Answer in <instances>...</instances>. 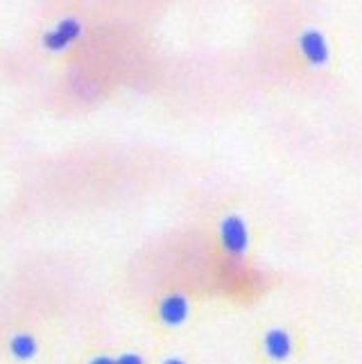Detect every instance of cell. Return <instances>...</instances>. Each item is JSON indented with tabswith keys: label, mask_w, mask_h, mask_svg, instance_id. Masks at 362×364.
I'll list each match as a JSON object with an SVG mask.
<instances>
[{
	"label": "cell",
	"mask_w": 362,
	"mask_h": 364,
	"mask_svg": "<svg viewBox=\"0 0 362 364\" xmlns=\"http://www.w3.org/2000/svg\"><path fill=\"white\" fill-rule=\"evenodd\" d=\"M7 355L18 362V364H30L39 358V350H41V342H39V335L32 333V331H16L7 337Z\"/></svg>",
	"instance_id": "cell-1"
},
{
	"label": "cell",
	"mask_w": 362,
	"mask_h": 364,
	"mask_svg": "<svg viewBox=\"0 0 362 364\" xmlns=\"http://www.w3.org/2000/svg\"><path fill=\"white\" fill-rule=\"evenodd\" d=\"M222 242L231 254H243L247 249V242H249L247 227L238 215H231L222 222Z\"/></svg>",
	"instance_id": "cell-2"
},
{
	"label": "cell",
	"mask_w": 362,
	"mask_h": 364,
	"mask_svg": "<svg viewBox=\"0 0 362 364\" xmlns=\"http://www.w3.org/2000/svg\"><path fill=\"white\" fill-rule=\"evenodd\" d=\"M80 34H82V25H80V21L66 18V21H61L53 32H48V34L43 36V43H46V48H50V50H64L68 43H73L75 39H78Z\"/></svg>",
	"instance_id": "cell-3"
},
{
	"label": "cell",
	"mask_w": 362,
	"mask_h": 364,
	"mask_svg": "<svg viewBox=\"0 0 362 364\" xmlns=\"http://www.w3.org/2000/svg\"><path fill=\"white\" fill-rule=\"evenodd\" d=\"M159 317L168 326H179L188 317V301H186L181 294H170L161 301L159 306Z\"/></svg>",
	"instance_id": "cell-4"
},
{
	"label": "cell",
	"mask_w": 362,
	"mask_h": 364,
	"mask_svg": "<svg viewBox=\"0 0 362 364\" xmlns=\"http://www.w3.org/2000/svg\"><path fill=\"white\" fill-rule=\"evenodd\" d=\"M302 53L313 64H326L329 59V46L326 39L317 30H308L302 34Z\"/></svg>",
	"instance_id": "cell-5"
},
{
	"label": "cell",
	"mask_w": 362,
	"mask_h": 364,
	"mask_svg": "<svg viewBox=\"0 0 362 364\" xmlns=\"http://www.w3.org/2000/svg\"><path fill=\"white\" fill-rule=\"evenodd\" d=\"M265 350L274 360H285L292 353V340L285 331H270L265 335Z\"/></svg>",
	"instance_id": "cell-6"
},
{
	"label": "cell",
	"mask_w": 362,
	"mask_h": 364,
	"mask_svg": "<svg viewBox=\"0 0 362 364\" xmlns=\"http://www.w3.org/2000/svg\"><path fill=\"white\" fill-rule=\"evenodd\" d=\"M116 364H145L139 353H122L116 358Z\"/></svg>",
	"instance_id": "cell-7"
},
{
	"label": "cell",
	"mask_w": 362,
	"mask_h": 364,
	"mask_svg": "<svg viewBox=\"0 0 362 364\" xmlns=\"http://www.w3.org/2000/svg\"><path fill=\"white\" fill-rule=\"evenodd\" d=\"M89 364H116V358H111V355H95V358H91Z\"/></svg>",
	"instance_id": "cell-8"
},
{
	"label": "cell",
	"mask_w": 362,
	"mask_h": 364,
	"mask_svg": "<svg viewBox=\"0 0 362 364\" xmlns=\"http://www.w3.org/2000/svg\"><path fill=\"white\" fill-rule=\"evenodd\" d=\"M164 364H186V362H181V360H177V358H170V360H166Z\"/></svg>",
	"instance_id": "cell-9"
}]
</instances>
